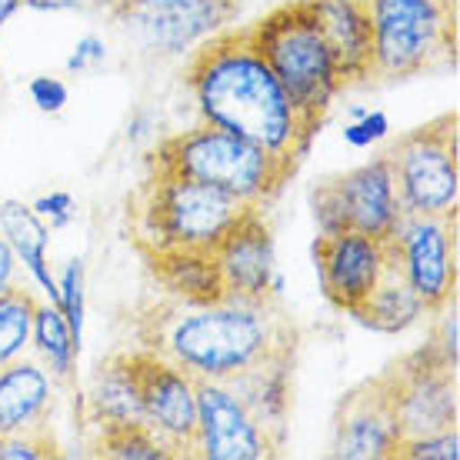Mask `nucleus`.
<instances>
[{
	"mask_svg": "<svg viewBox=\"0 0 460 460\" xmlns=\"http://www.w3.org/2000/svg\"><path fill=\"white\" fill-rule=\"evenodd\" d=\"M31 208L37 210V217H50V227H64V224H70L74 197L64 194V190H58V194H50V197H40V200H34Z\"/></svg>",
	"mask_w": 460,
	"mask_h": 460,
	"instance_id": "33",
	"label": "nucleus"
},
{
	"mask_svg": "<svg viewBox=\"0 0 460 460\" xmlns=\"http://www.w3.org/2000/svg\"><path fill=\"white\" fill-rule=\"evenodd\" d=\"M424 314H427V307L420 304L414 288L403 280L397 264L387 257V267H384V274H380L377 288L370 290L367 300H364L360 307L350 311V317H357L364 327L377 331V334H401L407 327H414Z\"/></svg>",
	"mask_w": 460,
	"mask_h": 460,
	"instance_id": "20",
	"label": "nucleus"
},
{
	"mask_svg": "<svg viewBox=\"0 0 460 460\" xmlns=\"http://www.w3.org/2000/svg\"><path fill=\"white\" fill-rule=\"evenodd\" d=\"M387 161H391L394 187H397L403 214H420V217L457 214V114H444L403 134L387 150Z\"/></svg>",
	"mask_w": 460,
	"mask_h": 460,
	"instance_id": "7",
	"label": "nucleus"
},
{
	"mask_svg": "<svg viewBox=\"0 0 460 460\" xmlns=\"http://www.w3.org/2000/svg\"><path fill=\"white\" fill-rule=\"evenodd\" d=\"M91 417L97 427H117V424H147L144 420V403L137 394V380L134 370L127 364V354L107 357L97 367L91 380Z\"/></svg>",
	"mask_w": 460,
	"mask_h": 460,
	"instance_id": "21",
	"label": "nucleus"
},
{
	"mask_svg": "<svg viewBox=\"0 0 460 460\" xmlns=\"http://www.w3.org/2000/svg\"><path fill=\"white\" fill-rule=\"evenodd\" d=\"M253 204L217 187L150 167L134 197V234L144 253L154 251H214Z\"/></svg>",
	"mask_w": 460,
	"mask_h": 460,
	"instance_id": "4",
	"label": "nucleus"
},
{
	"mask_svg": "<svg viewBox=\"0 0 460 460\" xmlns=\"http://www.w3.org/2000/svg\"><path fill=\"white\" fill-rule=\"evenodd\" d=\"M440 311H444V317H440L438 331L430 337V344H434V350L447 360L450 367L457 370V307H454V300H450V311L447 307H440Z\"/></svg>",
	"mask_w": 460,
	"mask_h": 460,
	"instance_id": "31",
	"label": "nucleus"
},
{
	"mask_svg": "<svg viewBox=\"0 0 460 460\" xmlns=\"http://www.w3.org/2000/svg\"><path fill=\"white\" fill-rule=\"evenodd\" d=\"M31 341L37 344V354L44 360L54 377H70L74 370V357L81 350V344L70 337V327L64 321V314L50 304V307H37L34 311V327H31Z\"/></svg>",
	"mask_w": 460,
	"mask_h": 460,
	"instance_id": "23",
	"label": "nucleus"
},
{
	"mask_svg": "<svg viewBox=\"0 0 460 460\" xmlns=\"http://www.w3.org/2000/svg\"><path fill=\"white\" fill-rule=\"evenodd\" d=\"M321 31L331 44L341 91L374 77V31L367 0H314Z\"/></svg>",
	"mask_w": 460,
	"mask_h": 460,
	"instance_id": "17",
	"label": "nucleus"
},
{
	"mask_svg": "<svg viewBox=\"0 0 460 460\" xmlns=\"http://www.w3.org/2000/svg\"><path fill=\"white\" fill-rule=\"evenodd\" d=\"M54 403V387L37 360H11L0 367V438L44 427Z\"/></svg>",
	"mask_w": 460,
	"mask_h": 460,
	"instance_id": "18",
	"label": "nucleus"
},
{
	"mask_svg": "<svg viewBox=\"0 0 460 460\" xmlns=\"http://www.w3.org/2000/svg\"><path fill=\"white\" fill-rule=\"evenodd\" d=\"M391 457H403V460H457L460 457L457 427L440 430V434H424V438H401Z\"/></svg>",
	"mask_w": 460,
	"mask_h": 460,
	"instance_id": "27",
	"label": "nucleus"
},
{
	"mask_svg": "<svg viewBox=\"0 0 460 460\" xmlns=\"http://www.w3.org/2000/svg\"><path fill=\"white\" fill-rule=\"evenodd\" d=\"M187 87L204 124L251 140L294 167L317 137V127L300 117L247 27H224L197 44L187 64Z\"/></svg>",
	"mask_w": 460,
	"mask_h": 460,
	"instance_id": "1",
	"label": "nucleus"
},
{
	"mask_svg": "<svg viewBox=\"0 0 460 460\" xmlns=\"http://www.w3.org/2000/svg\"><path fill=\"white\" fill-rule=\"evenodd\" d=\"M97 450L104 457L117 460H164L173 457V450L164 444L147 424H117V427H101V440Z\"/></svg>",
	"mask_w": 460,
	"mask_h": 460,
	"instance_id": "25",
	"label": "nucleus"
},
{
	"mask_svg": "<svg viewBox=\"0 0 460 460\" xmlns=\"http://www.w3.org/2000/svg\"><path fill=\"white\" fill-rule=\"evenodd\" d=\"M241 0H114V13L161 54H184L230 27Z\"/></svg>",
	"mask_w": 460,
	"mask_h": 460,
	"instance_id": "11",
	"label": "nucleus"
},
{
	"mask_svg": "<svg viewBox=\"0 0 460 460\" xmlns=\"http://www.w3.org/2000/svg\"><path fill=\"white\" fill-rule=\"evenodd\" d=\"M127 364L137 380L144 420L173 454H194L197 434V377L161 350H134Z\"/></svg>",
	"mask_w": 460,
	"mask_h": 460,
	"instance_id": "10",
	"label": "nucleus"
},
{
	"mask_svg": "<svg viewBox=\"0 0 460 460\" xmlns=\"http://www.w3.org/2000/svg\"><path fill=\"white\" fill-rule=\"evenodd\" d=\"M401 440V427L394 417L391 397L384 380H364L337 407L334 454L344 460H380L391 457Z\"/></svg>",
	"mask_w": 460,
	"mask_h": 460,
	"instance_id": "15",
	"label": "nucleus"
},
{
	"mask_svg": "<svg viewBox=\"0 0 460 460\" xmlns=\"http://www.w3.org/2000/svg\"><path fill=\"white\" fill-rule=\"evenodd\" d=\"M150 167L217 187L253 208H267L297 173V167L284 157L204 120L164 137L150 157Z\"/></svg>",
	"mask_w": 460,
	"mask_h": 460,
	"instance_id": "3",
	"label": "nucleus"
},
{
	"mask_svg": "<svg viewBox=\"0 0 460 460\" xmlns=\"http://www.w3.org/2000/svg\"><path fill=\"white\" fill-rule=\"evenodd\" d=\"M104 58H107V44L101 37L87 34L77 40L74 54L67 58V70L70 74H81V70H91V67H97V64H104Z\"/></svg>",
	"mask_w": 460,
	"mask_h": 460,
	"instance_id": "32",
	"label": "nucleus"
},
{
	"mask_svg": "<svg viewBox=\"0 0 460 460\" xmlns=\"http://www.w3.org/2000/svg\"><path fill=\"white\" fill-rule=\"evenodd\" d=\"M214 264L220 274L224 297L267 304L280 288L274 267V237L264 220V210L251 208L214 247Z\"/></svg>",
	"mask_w": 460,
	"mask_h": 460,
	"instance_id": "14",
	"label": "nucleus"
},
{
	"mask_svg": "<svg viewBox=\"0 0 460 460\" xmlns=\"http://www.w3.org/2000/svg\"><path fill=\"white\" fill-rule=\"evenodd\" d=\"M374 77L403 81L434 67L457 34V0H367Z\"/></svg>",
	"mask_w": 460,
	"mask_h": 460,
	"instance_id": "6",
	"label": "nucleus"
},
{
	"mask_svg": "<svg viewBox=\"0 0 460 460\" xmlns=\"http://www.w3.org/2000/svg\"><path fill=\"white\" fill-rule=\"evenodd\" d=\"M27 7H34V11H74V7H81L84 0H21Z\"/></svg>",
	"mask_w": 460,
	"mask_h": 460,
	"instance_id": "35",
	"label": "nucleus"
},
{
	"mask_svg": "<svg viewBox=\"0 0 460 460\" xmlns=\"http://www.w3.org/2000/svg\"><path fill=\"white\" fill-rule=\"evenodd\" d=\"M194 450L208 460H261L274 454V444L224 380L197 377Z\"/></svg>",
	"mask_w": 460,
	"mask_h": 460,
	"instance_id": "12",
	"label": "nucleus"
},
{
	"mask_svg": "<svg viewBox=\"0 0 460 460\" xmlns=\"http://www.w3.org/2000/svg\"><path fill=\"white\" fill-rule=\"evenodd\" d=\"M401 438H424L457 427V370L434 350L420 347L380 374Z\"/></svg>",
	"mask_w": 460,
	"mask_h": 460,
	"instance_id": "8",
	"label": "nucleus"
},
{
	"mask_svg": "<svg viewBox=\"0 0 460 460\" xmlns=\"http://www.w3.org/2000/svg\"><path fill=\"white\" fill-rule=\"evenodd\" d=\"M37 300L31 290L13 284L7 294H0V367L23 357V347L31 344V327H34Z\"/></svg>",
	"mask_w": 460,
	"mask_h": 460,
	"instance_id": "24",
	"label": "nucleus"
},
{
	"mask_svg": "<svg viewBox=\"0 0 460 460\" xmlns=\"http://www.w3.org/2000/svg\"><path fill=\"white\" fill-rule=\"evenodd\" d=\"M17 11H21V0H0V31H4V23L11 21Z\"/></svg>",
	"mask_w": 460,
	"mask_h": 460,
	"instance_id": "36",
	"label": "nucleus"
},
{
	"mask_svg": "<svg viewBox=\"0 0 460 460\" xmlns=\"http://www.w3.org/2000/svg\"><path fill=\"white\" fill-rule=\"evenodd\" d=\"M58 457V444L47 434L44 427H31V430H17V434H4L0 438V460H40Z\"/></svg>",
	"mask_w": 460,
	"mask_h": 460,
	"instance_id": "28",
	"label": "nucleus"
},
{
	"mask_svg": "<svg viewBox=\"0 0 460 460\" xmlns=\"http://www.w3.org/2000/svg\"><path fill=\"white\" fill-rule=\"evenodd\" d=\"M27 91H31V101L37 104V111H44V114H60L70 97L67 84L58 81V77H34L27 84Z\"/></svg>",
	"mask_w": 460,
	"mask_h": 460,
	"instance_id": "30",
	"label": "nucleus"
},
{
	"mask_svg": "<svg viewBox=\"0 0 460 460\" xmlns=\"http://www.w3.org/2000/svg\"><path fill=\"white\" fill-rule=\"evenodd\" d=\"M13 284H17V257H13L11 243L0 237V294H7Z\"/></svg>",
	"mask_w": 460,
	"mask_h": 460,
	"instance_id": "34",
	"label": "nucleus"
},
{
	"mask_svg": "<svg viewBox=\"0 0 460 460\" xmlns=\"http://www.w3.org/2000/svg\"><path fill=\"white\" fill-rule=\"evenodd\" d=\"M247 31L261 58L277 74V81L284 84L300 117L321 130L323 117L341 93V81L314 0H288Z\"/></svg>",
	"mask_w": 460,
	"mask_h": 460,
	"instance_id": "5",
	"label": "nucleus"
},
{
	"mask_svg": "<svg viewBox=\"0 0 460 460\" xmlns=\"http://www.w3.org/2000/svg\"><path fill=\"white\" fill-rule=\"evenodd\" d=\"M334 187L344 204L347 230H360L377 241H391L397 224L403 220V208L397 187H394L387 154L374 157L370 164L344 173V177H334Z\"/></svg>",
	"mask_w": 460,
	"mask_h": 460,
	"instance_id": "16",
	"label": "nucleus"
},
{
	"mask_svg": "<svg viewBox=\"0 0 460 460\" xmlns=\"http://www.w3.org/2000/svg\"><path fill=\"white\" fill-rule=\"evenodd\" d=\"M0 237L11 243V251L31 270L37 284L47 290L50 304L58 307V280L47 270V241L50 234L40 224L37 210L23 200H0Z\"/></svg>",
	"mask_w": 460,
	"mask_h": 460,
	"instance_id": "22",
	"label": "nucleus"
},
{
	"mask_svg": "<svg viewBox=\"0 0 460 460\" xmlns=\"http://www.w3.org/2000/svg\"><path fill=\"white\" fill-rule=\"evenodd\" d=\"M150 261V270L164 290H171L177 300L190 307L217 304L224 300L220 274L214 264V253L208 251H154L144 253Z\"/></svg>",
	"mask_w": 460,
	"mask_h": 460,
	"instance_id": "19",
	"label": "nucleus"
},
{
	"mask_svg": "<svg viewBox=\"0 0 460 460\" xmlns=\"http://www.w3.org/2000/svg\"><path fill=\"white\" fill-rule=\"evenodd\" d=\"M280 347L294 344L288 341V327L270 311V304L224 297L200 307L187 304V311L171 314L150 350L171 357L190 377L230 380Z\"/></svg>",
	"mask_w": 460,
	"mask_h": 460,
	"instance_id": "2",
	"label": "nucleus"
},
{
	"mask_svg": "<svg viewBox=\"0 0 460 460\" xmlns=\"http://www.w3.org/2000/svg\"><path fill=\"white\" fill-rule=\"evenodd\" d=\"M387 130H391L387 114H384V111H367L360 120L344 127V140L347 144H354V147H367V144H374V140L387 137Z\"/></svg>",
	"mask_w": 460,
	"mask_h": 460,
	"instance_id": "29",
	"label": "nucleus"
},
{
	"mask_svg": "<svg viewBox=\"0 0 460 460\" xmlns=\"http://www.w3.org/2000/svg\"><path fill=\"white\" fill-rule=\"evenodd\" d=\"M391 257L403 280L414 288L427 314L447 307L457 290V237L454 217H420L403 214L394 237L387 241Z\"/></svg>",
	"mask_w": 460,
	"mask_h": 460,
	"instance_id": "9",
	"label": "nucleus"
},
{
	"mask_svg": "<svg viewBox=\"0 0 460 460\" xmlns=\"http://www.w3.org/2000/svg\"><path fill=\"white\" fill-rule=\"evenodd\" d=\"M314 264H317L323 297L337 311L350 314L377 288L380 274L387 267V243L360 230L321 234L314 241Z\"/></svg>",
	"mask_w": 460,
	"mask_h": 460,
	"instance_id": "13",
	"label": "nucleus"
},
{
	"mask_svg": "<svg viewBox=\"0 0 460 460\" xmlns=\"http://www.w3.org/2000/svg\"><path fill=\"white\" fill-rule=\"evenodd\" d=\"M58 311L64 314V321H67L70 337L81 344V331H84V261L81 257L67 261L64 274H60Z\"/></svg>",
	"mask_w": 460,
	"mask_h": 460,
	"instance_id": "26",
	"label": "nucleus"
}]
</instances>
